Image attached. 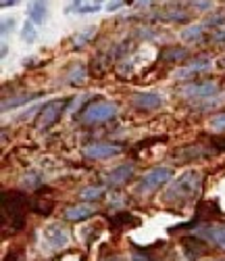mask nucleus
I'll list each match as a JSON object with an SVG mask.
<instances>
[{
  "mask_svg": "<svg viewBox=\"0 0 225 261\" xmlns=\"http://www.w3.org/2000/svg\"><path fill=\"white\" fill-rule=\"evenodd\" d=\"M202 188V176L200 171H186L182 173L165 192V201H177V203H184V201H194L198 197V192Z\"/></svg>",
  "mask_w": 225,
  "mask_h": 261,
  "instance_id": "obj_1",
  "label": "nucleus"
},
{
  "mask_svg": "<svg viewBox=\"0 0 225 261\" xmlns=\"http://www.w3.org/2000/svg\"><path fill=\"white\" fill-rule=\"evenodd\" d=\"M86 80V69H83V65H77V67L71 71V75H69V82L71 84H81Z\"/></svg>",
  "mask_w": 225,
  "mask_h": 261,
  "instance_id": "obj_19",
  "label": "nucleus"
},
{
  "mask_svg": "<svg viewBox=\"0 0 225 261\" xmlns=\"http://www.w3.org/2000/svg\"><path fill=\"white\" fill-rule=\"evenodd\" d=\"M171 176H173L171 167H165V165L152 167V169H148L144 176H142V180L138 184V192L140 194H148V192H152L156 188H161L163 184H167L171 180Z\"/></svg>",
  "mask_w": 225,
  "mask_h": 261,
  "instance_id": "obj_3",
  "label": "nucleus"
},
{
  "mask_svg": "<svg viewBox=\"0 0 225 261\" xmlns=\"http://www.w3.org/2000/svg\"><path fill=\"white\" fill-rule=\"evenodd\" d=\"M94 3H100V0H94Z\"/></svg>",
  "mask_w": 225,
  "mask_h": 261,
  "instance_id": "obj_29",
  "label": "nucleus"
},
{
  "mask_svg": "<svg viewBox=\"0 0 225 261\" xmlns=\"http://www.w3.org/2000/svg\"><path fill=\"white\" fill-rule=\"evenodd\" d=\"M131 176H133V165H131V163H123V165L112 167V169L106 173V184H108V186H121V184H125Z\"/></svg>",
  "mask_w": 225,
  "mask_h": 261,
  "instance_id": "obj_10",
  "label": "nucleus"
},
{
  "mask_svg": "<svg viewBox=\"0 0 225 261\" xmlns=\"http://www.w3.org/2000/svg\"><path fill=\"white\" fill-rule=\"evenodd\" d=\"M65 107H67V100H50V102H46L42 107L40 115H38V127L40 129H48L50 125H54Z\"/></svg>",
  "mask_w": 225,
  "mask_h": 261,
  "instance_id": "obj_4",
  "label": "nucleus"
},
{
  "mask_svg": "<svg viewBox=\"0 0 225 261\" xmlns=\"http://www.w3.org/2000/svg\"><path fill=\"white\" fill-rule=\"evenodd\" d=\"M19 3H23V0H3V9H7V7H15V5H19Z\"/></svg>",
  "mask_w": 225,
  "mask_h": 261,
  "instance_id": "obj_26",
  "label": "nucleus"
},
{
  "mask_svg": "<svg viewBox=\"0 0 225 261\" xmlns=\"http://www.w3.org/2000/svg\"><path fill=\"white\" fill-rule=\"evenodd\" d=\"M207 69H211V59H198V61L190 63L188 67L177 69L175 71V77L177 80H188V77H192V75H196L200 71H207Z\"/></svg>",
  "mask_w": 225,
  "mask_h": 261,
  "instance_id": "obj_12",
  "label": "nucleus"
},
{
  "mask_svg": "<svg viewBox=\"0 0 225 261\" xmlns=\"http://www.w3.org/2000/svg\"><path fill=\"white\" fill-rule=\"evenodd\" d=\"M46 15H48V0H34V3L30 5L27 17H30V21L34 25H44Z\"/></svg>",
  "mask_w": 225,
  "mask_h": 261,
  "instance_id": "obj_11",
  "label": "nucleus"
},
{
  "mask_svg": "<svg viewBox=\"0 0 225 261\" xmlns=\"http://www.w3.org/2000/svg\"><path fill=\"white\" fill-rule=\"evenodd\" d=\"M92 34H94V30H92V28H90V30H86L83 34L75 36V46H83V44H86V42H88L90 38H92Z\"/></svg>",
  "mask_w": 225,
  "mask_h": 261,
  "instance_id": "obj_20",
  "label": "nucleus"
},
{
  "mask_svg": "<svg viewBox=\"0 0 225 261\" xmlns=\"http://www.w3.org/2000/svg\"><path fill=\"white\" fill-rule=\"evenodd\" d=\"M202 32H205V25H202V23L190 25V28H186V30L182 32V40H186V42H194V40H200Z\"/></svg>",
  "mask_w": 225,
  "mask_h": 261,
  "instance_id": "obj_15",
  "label": "nucleus"
},
{
  "mask_svg": "<svg viewBox=\"0 0 225 261\" xmlns=\"http://www.w3.org/2000/svg\"><path fill=\"white\" fill-rule=\"evenodd\" d=\"M94 205H88V203H83V205H73V207H69L65 211V217L67 220H71V222H81V220H86V217H90V215H94Z\"/></svg>",
  "mask_w": 225,
  "mask_h": 261,
  "instance_id": "obj_13",
  "label": "nucleus"
},
{
  "mask_svg": "<svg viewBox=\"0 0 225 261\" xmlns=\"http://www.w3.org/2000/svg\"><path fill=\"white\" fill-rule=\"evenodd\" d=\"M75 3H77V5H79V3H81V0H75Z\"/></svg>",
  "mask_w": 225,
  "mask_h": 261,
  "instance_id": "obj_28",
  "label": "nucleus"
},
{
  "mask_svg": "<svg viewBox=\"0 0 225 261\" xmlns=\"http://www.w3.org/2000/svg\"><path fill=\"white\" fill-rule=\"evenodd\" d=\"M194 7L200 11H207V9H211V3L209 0H194Z\"/></svg>",
  "mask_w": 225,
  "mask_h": 261,
  "instance_id": "obj_25",
  "label": "nucleus"
},
{
  "mask_svg": "<svg viewBox=\"0 0 225 261\" xmlns=\"http://www.w3.org/2000/svg\"><path fill=\"white\" fill-rule=\"evenodd\" d=\"M196 236H202L205 241L213 243L215 247L225 251V226H200L194 230Z\"/></svg>",
  "mask_w": 225,
  "mask_h": 261,
  "instance_id": "obj_7",
  "label": "nucleus"
},
{
  "mask_svg": "<svg viewBox=\"0 0 225 261\" xmlns=\"http://www.w3.org/2000/svg\"><path fill=\"white\" fill-rule=\"evenodd\" d=\"M131 105L136 109H144V111H152L163 105V96L156 92H136L131 96Z\"/></svg>",
  "mask_w": 225,
  "mask_h": 261,
  "instance_id": "obj_9",
  "label": "nucleus"
},
{
  "mask_svg": "<svg viewBox=\"0 0 225 261\" xmlns=\"http://www.w3.org/2000/svg\"><path fill=\"white\" fill-rule=\"evenodd\" d=\"M219 92L217 82H192L182 88V94L186 98H209Z\"/></svg>",
  "mask_w": 225,
  "mask_h": 261,
  "instance_id": "obj_5",
  "label": "nucleus"
},
{
  "mask_svg": "<svg viewBox=\"0 0 225 261\" xmlns=\"http://www.w3.org/2000/svg\"><path fill=\"white\" fill-rule=\"evenodd\" d=\"M75 11L77 13H96V11H100V7L98 5H88V7H75Z\"/></svg>",
  "mask_w": 225,
  "mask_h": 261,
  "instance_id": "obj_23",
  "label": "nucleus"
},
{
  "mask_svg": "<svg viewBox=\"0 0 225 261\" xmlns=\"http://www.w3.org/2000/svg\"><path fill=\"white\" fill-rule=\"evenodd\" d=\"M117 115V105L115 102H108V100H98L86 107V111L81 113V121L83 123H102L108 121Z\"/></svg>",
  "mask_w": 225,
  "mask_h": 261,
  "instance_id": "obj_2",
  "label": "nucleus"
},
{
  "mask_svg": "<svg viewBox=\"0 0 225 261\" xmlns=\"http://www.w3.org/2000/svg\"><path fill=\"white\" fill-rule=\"evenodd\" d=\"M13 28H15V19L5 17V19H3V36H7L9 32H13Z\"/></svg>",
  "mask_w": 225,
  "mask_h": 261,
  "instance_id": "obj_22",
  "label": "nucleus"
},
{
  "mask_svg": "<svg viewBox=\"0 0 225 261\" xmlns=\"http://www.w3.org/2000/svg\"><path fill=\"white\" fill-rule=\"evenodd\" d=\"M169 55H165V59L167 61H173V59H184L186 57V50L184 48H171V50H167Z\"/></svg>",
  "mask_w": 225,
  "mask_h": 261,
  "instance_id": "obj_21",
  "label": "nucleus"
},
{
  "mask_svg": "<svg viewBox=\"0 0 225 261\" xmlns=\"http://www.w3.org/2000/svg\"><path fill=\"white\" fill-rule=\"evenodd\" d=\"M209 127L213 129V132H225V113L213 115L211 121H209Z\"/></svg>",
  "mask_w": 225,
  "mask_h": 261,
  "instance_id": "obj_18",
  "label": "nucleus"
},
{
  "mask_svg": "<svg viewBox=\"0 0 225 261\" xmlns=\"http://www.w3.org/2000/svg\"><path fill=\"white\" fill-rule=\"evenodd\" d=\"M36 98H38V94H27V96H17V98H13V100H5V102H3V111H9V109H15V107H19V105L32 102V100H36Z\"/></svg>",
  "mask_w": 225,
  "mask_h": 261,
  "instance_id": "obj_16",
  "label": "nucleus"
},
{
  "mask_svg": "<svg viewBox=\"0 0 225 261\" xmlns=\"http://www.w3.org/2000/svg\"><path fill=\"white\" fill-rule=\"evenodd\" d=\"M121 153V146L117 144H110V142H92V144H88L83 146V155L88 159H108V157H115Z\"/></svg>",
  "mask_w": 225,
  "mask_h": 261,
  "instance_id": "obj_6",
  "label": "nucleus"
},
{
  "mask_svg": "<svg viewBox=\"0 0 225 261\" xmlns=\"http://www.w3.org/2000/svg\"><path fill=\"white\" fill-rule=\"evenodd\" d=\"M21 40L27 42V44H34L36 42V25L32 21H25L23 23V30H21Z\"/></svg>",
  "mask_w": 225,
  "mask_h": 261,
  "instance_id": "obj_17",
  "label": "nucleus"
},
{
  "mask_svg": "<svg viewBox=\"0 0 225 261\" xmlns=\"http://www.w3.org/2000/svg\"><path fill=\"white\" fill-rule=\"evenodd\" d=\"M79 197L83 201H98L104 197V186H86L81 192H79Z\"/></svg>",
  "mask_w": 225,
  "mask_h": 261,
  "instance_id": "obj_14",
  "label": "nucleus"
},
{
  "mask_svg": "<svg viewBox=\"0 0 225 261\" xmlns=\"http://www.w3.org/2000/svg\"><path fill=\"white\" fill-rule=\"evenodd\" d=\"M215 42H225V28L223 30H219L217 34H215V38H213Z\"/></svg>",
  "mask_w": 225,
  "mask_h": 261,
  "instance_id": "obj_27",
  "label": "nucleus"
},
{
  "mask_svg": "<svg viewBox=\"0 0 225 261\" xmlns=\"http://www.w3.org/2000/svg\"><path fill=\"white\" fill-rule=\"evenodd\" d=\"M44 241L48 243L50 249H63V247L69 245V234H67L65 228L54 224V226H48L46 230H44Z\"/></svg>",
  "mask_w": 225,
  "mask_h": 261,
  "instance_id": "obj_8",
  "label": "nucleus"
},
{
  "mask_svg": "<svg viewBox=\"0 0 225 261\" xmlns=\"http://www.w3.org/2000/svg\"><path fill=\"white\" fill-rule=\"evenodd\" d=\"M125 5V0H110V3L106 5V11L110 13V11H117L119 7H123Z\"/></svg>",
  "mask_w": 225,
  "mask_h": 261,
  "instance_id": "obj_24",
  "label": "nucleus"
}]
</instances>
